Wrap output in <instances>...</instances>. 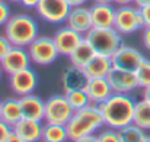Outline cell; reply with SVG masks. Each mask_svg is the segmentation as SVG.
<instances>
[{"label":"cell","instance_id":"8d00e7d4","mask_svg":"<svg viewBox=\"0 0 150 142\" xmlns=\"http://www.w3.org/2000/svg\"><path fill=\"white\" fill-rule=\"evenodd\" d=\"M88 0H67V3L70 4V7H76V6H85Z\"/></svg>","mask_w":150,"mask_h":142},{"label":"cell","instance_id":"e575fe53","mask_svg":"<svg viewBox=\"0 0 150 142\" xmlns=\"http://www.w3.org/2000/svg\"><path fill=\"white\" fill-rule=\"evenodd\" d=\"M4 142H25V141H23V139H22V138H21V136H19V135H18V134H16L13 129H12V132L9 134L7 139H6Z\"/></svg>","mask_w":150,"mask_h":142},{"label":"cell","instance_id":"4dcf8cb0","mask_svg":"<svg viewBox=\"0 0 150 142\" xmlns=\"http://www.w3.org/2000/svg\"><path fill=\"white\" fill-rule=\"evenodd\" d=\"M10 132H12V126H9L6 122H3V120L0 119V142L6 141Z\"/></svg>","mask_w":150,"mask_h":142},{"label":"cell","instance_id":"836d02e7","mask_svg":"<svg viewBox=\"0 0 150 142\" xmlns=\"http://www.w3.org/2000/svg\"><path fill=\"white\" fill-rule=\"evenodd\" d=\"M40 0H21V4L26 9H35L38 6Z\"/></svg>","mask_w":150,"mask_h":142},{"label":"cell","instance_id":"4316f807","mask_svg":"<svg viewBox=\"0 0 150 142\" xmlns=\"http://www.w3.org/2000/svg\"><path fill=\"white\" fill-rule=\"evenodd\" d=\"M136 76L139 80V86L142 89L149 87L150 86V59L143 58V61L140 62V65L136 70Z\"/></svg>","mask_w":150,"mask_h":142},{"label":"cell","instance_id":"60d3db41","mask_svg":"<svg viewBox=\"0 0 150 142\" xmlns=\"http://www.w3.org/2000/svg\"><path fill=\"white\" fill-rule=\"evenodd\" d=\"M95 3H112V0H93Z\"/></svg>","mask_w":150,"mask_h":142},{"label":"cell","instance_id":"74e56055","mask_svg":"<svg viewBox=\"0 0 150 142\" xmlns=\"http://www.w3.org/2000/svg\"><path fill=\"white\" fill-rule=\"evenodd\" d=\"M112 3L118 6H125V4H134V0H112Z\"/></svg>","mask_w":150,"mask_h":142},{"label":"cell","instance_id":"484cf974","mask_svg":"<svg viewBox=\"0 0 150 142\" xmlns=\"http://www.w3.org/2000/svg\"><path fill=\"white\" fill-rule=\"evenodd\" d=\"M66 99H67V101L70 103V106L73 107L74 112L91 104V99H89V96H88V93L85 90H71V92H67L66 93Z\"/></svg>","mask_w":150,"mask_h":142},{"label":"cell","instance_id":"d6986e66","mask_svg":"<svg viewBox=\"0 0 150 142\" xmlns=\"http://www.w3.org/2000/svg\"><path fill=\"white\" fill-rule=\"evenodd\" d=\"M42 128H44L42 122L22 118L12 129L25 142H38V141H41Z\"/></svg>","mask_w":150,"mask_h":142},{"label":"cell","instance_id":"3957f363","mask_svg":"<svg viewBox=\"0 0 150 142\" xmlns=\"http://www.w3.org/2000/svg\"><path fill=\"white\" fill-rule=\"evenodd\" d=\"M4 35L12 42V45L28 48L31 42H34L40 36L38 23L29 15L25 13L13 15L4 25Z\"/></svg>","mask_w":150,"mask_h":142},{"label":"cell","instance_id":"ee69618b","mask_svg":"<svg viewBox=\"0 0 150 142\" xmlns=\"http://www.w3.org/2000/svg\"><path fill=\"white\" fill-rule=\"evenodd\" d=\"M7 1H13V3H21V0H7Z\"/></svg>","mask_w":150,"mask_h":142},{"label":"cell","instance_id":"1f68e13d","mask_svg":"<svg viewBox=\"0 0 150 142\" xmlns=\"http://www.w3.org/2000/svg\"><path fill=\"white\" fill-rule=\"evenodd\" d=\"M142 42L146 49L150 51V26H144L143 28V34H142Z\"/></svg>","mask_w":150,"mask_h":142},{"label":"cell","instance_id":"277c9868","mask_svg":"<svg viewBox=\"0 0 150 142\" xmlns=\"http://www.w3.org/2000/svg\"><path fill=\"white\" fill-rule=\"evenodd\" d=\"M121 36L122 35L114 28H92L85 35V39L91 44L95 54L111 58L114 52L122 45Z\"/></svg>","mask_w":150,"mask_h":142},{"label":"cell","instance_id":"8992f818","mask_svg":"<svg viewBox=\"0 0 150 142\" xmlns=\"http://www.w3.org/2000/svg\"><path fill=\"white\" fill-rule=\"evenodd\" d=\"M74 110L67 101L66 94H54L45 101L44 122L54 125H67Z\"/></svg>","mask_w":150,"mask_h":142},{"label":"cell","instance_id":"9a60e30c","mask_svg":"<svg viewBox=\"0 0 150 142\" xmlns=\"http://www.w3.org/2000/svg\"><path fill=\"white\" fill-rule=\"evenodd\" d=\"M88 81H89V77L86 71L76 65L67 67L61 74V87L66 93L71 90H85Z\"/></svg>","mask_w":150,"mask_h":142},{"label":"cell","instance_id":"8fae6325","mask_svg":"<svg viewBox=\"0 0 150 142\" xmlns=\"http://www.w3.org/2000/svg\"><path fill=\"white\" fill-rule=\"evenodd\" d=\"M37 86H38V76L31 67L21 70L15 74H10V87L18 97L34 93Z\"/></svg>","mask_w":150,"mask_h":142},{"label":"cell","instance_id":"ba28073f","mask_svg":"<svg viewBox=\"0 0 150 142\" xmlns=\"http://www.w3.org/2000/svg\"><path fill=\"white\" fill-rule=\"evenodd\" d=\"M35 9L42 20L57 25L66 22L71 7L67 0H40Z\"/></svg>","mask_w":150,"mask_h":142},{"label":"cell","instance_id":"7a4b0ae2","mask_svg":"<svg viewBox=\"0 0 150 142\" xmlns=\"http://www.w3.org/2000/svg\"><path fill=\"white\" fill-rule=\"evenodd\" d=\"M105 125L102 112L98 104L91 103L89 106L79 109L73 113L71 119L67 122L66 129L69 135V141H76L88 135H93L98 129Z\"/></svg>","mask_w":150,"mask_h":142},{"label":"cell","instance_id":"30bf717a","mask_svg":"<svg viewBox=\"0 0 150 142\" xmlns=\"http://www.w3.org/2000/svg\"><path fill=\"white\" fill-rule=\"evenodd\" d=\"M143 58L144 57L142 55V52L139 49L122 44L111 57V62H112V67H115V68L136 73V70L140 65V62L143 61Z\"/></svg>","mask_w":150,"mask_h":142},{"label":"cell","instance_id":"ab89813d","mask_svg":"<svg viewBox=\"0 0 150 142\" xmlns=\"http://www.w3.org/2000/svg\"><path fill=\"white\" fill-rule=\"evenodd\" d=\"M143 99H144L146 101H149L150 103V86L143 89Z\"/></svg>","mask_w":150,"mask_h":142},{"label":"cell","instance_id":"f6af8a7d","mask_svg":"<svg viewBox=\"0 0 150 142\" xmlns=\"http://www.w3.org/2000/svg\"><path fill=\"white\" fill-rule=\"evenodd\" d=\"M0 113H1V101H0Z\"/></svg>","mask_w":150,"mask_h":142},{"label":"cell","instance_id":"44dd1931","mask_svg":"<svg viewBox=\"0 0 150 142\" xmlns=\"http://www.w3.org/2000/svg\"><path fill=\"white\" fill-rule=\"evenodd\" d=\"M112 68V62L109 57L105 55H95L83 68L89 78H98V77H106L108 73Z\"/></svg>","mask_w":150,"mask_h":142},{"label":"cell","instance_id":"9c48e42d","mask_svg":"<svg viewBox=\"0 0 150 142\" xmlns=\"http://www.w3.org/2000/svg\"><path fill=\"white\" fill-rule=\"evenodd\" d=\"M106 80L109 81L114 93L130 94L136 89H140L139 80H137V76H136L134 71H127V70L112 67L111 71L106 76Z\"/></svg>","mask_w":150,"mask_h":142},{"label":"cell","instance_id":"e0dca14e","mask_svg":"<svg viewBox=\"0 0 150 142\" xmlns=\"http://www.w3.org/2000/svg\"><path fill=\"white\" fill-rule=\"evenodd\" d=\"M91 9L93 28H114L115 7L112 3H95Z\"/></svg>","mask_w":150,"mask_h":142},{"label":"cell","instance_id":"d4e9b609","mask_svg":"<svg viewBox=\"0 0 150 142\" xmlns=\"http://www.w3.org/2000/svg\"><path fill=\"white\" fill-rule=\"evenodd\" d=\"M118 135H120L121 142H143L144 138L147 136L144 134V129H142L136 123H130V125L120 128Z\"/></svg>","mask_w":150,"mask_h":142},{"label":"cell","instance_id":"ac0fdd59","mask_svg":"<svg viewBox=\"0 0 150 142\" xmlns=\"http://www.w3.org/2000/svg\"><path fill=\"white\" fill-rule=\"evenodd\" d=\"M85 92L88 93L89 99H91V103H93V104H99L102 101H105L114 93L109 81L106 80V77L89 78V81L85 87Z\"/></svg>","mask_w":150,"mask_h":142},{"label":"cell","instance_id":"ffe728a7","mask_svg":"<svg viewBox=\"0 0 150 142\" xmlns=\"http://www.w3.org/2000/svg\"><path fill=\"white\" fill-rule=\"evenodd\" d=\"M22 118H23V115H22V107H21L19 97H9V99L1 101L0 119L3 122H6L9 126L13 128Z\"/></svg>","mask_w":150,"mask_h":142},{"label":"cell","instance_id":"f35d334b","mask_svg":"<svg viewBox=\"0 0 150 142\" xmlns=\"http://www.w3.org/2000/svg\"><path fill=\"white\" fill-rule=\"evenodd\" d=\"M134 4L137 7H144V6L150 4V0H134Z\"/></svg>","mask_w":150,"mask_h":142},{"label":"cell","instance_id":"52a82bcc","mask_svg":"<svg viewBox=\"0 0 150 142\" xmlns=\"http://www.w3.org/2000/svg\"><path fill=\"white\" fill-rule=\"evenodd\" d=\"M28 52H29L31 61L41 67L52 64L60 55L58 49L55 47V42L51 36H38L34 42L29 44Z\"/></svg>","mask_w":150,"mask_h":142},{"label":"cell","instance_id":"2e32d148","mask_svg":"<svg viewBox=\"0 0 150 142\" xmlns=\"http://www.w3.org/2000/svg\"><path fill=\"white\" fill-rule=\"evenodd\" d=\"M21 107H22V115L25 119L31 120H38L44 122V113H45V101L35 96L34 93L19 97Z\"/></svg>","mask_w":150,"mask_h":142},{"label":"cell","instance_id":"5bb4252c","mask_svg":"<svg viewBox=\"0 0 150 142\" xmlns=\"http://www.w3.org/2000/svg\"><path fill=\"white\" fill-rule=\"evenodd\" d=\"M67 26H70L71 29L77 31L82 35H86L92 28V16H91V9L85 7V6H76L70 9V13L66 19Z\"/></svg>","mask_w":150,"mask_h":142},{"label":"cell","instance_id":"d6a6232c","mask_svg":"<svg viewBox=\"0 0 150 142\" xmlns=\"http://www.w3.org/2000/svg\"><path fill=\"white\" fill-rule=\"evenodd\" d=\"M140 12H142L143 19H144V26H150V4L140 7Z\"/></svg>","mask_w":150,"mask_h":142},{"label":"cell","instance_id":"bcb514c9","mask_svg":"<svg viewBox=\"0 0 150 142\" xmlns=\"http://www.w3.org/2000/svg\"><path fill=\"white\" fill-rule=\"evenodd\" d=\"M38 142H42V141H38Z\"/></svg>","mask_w":150,"mask_h":142},{"label":"cell","instance_id":"603a6c76","mask_svg":"<svg viewBox=\"0 0 150 142\" xmlns=\"http://www.w3.org/2000/svg\"><path fill=\"white\" fill-rule=\"evenodd\" d=\"M42 142H67L69 135L66 125H54V123H45L42 128Z\"/></svg>","mask_w":150,"mask_h":142},{"label":"cell","instance_id":"6da1fadb","mask_svg":"<svg viewBox=\"0 0 150 142\" xmlns=\"http://www.w3.org/2000/svg\"><path fill=\"white\" fill-rule=\"evenodd\" d=\"M134 104L136 101L130 97V94L112 93L109 99L99 103L98 107L102 112L105 125L118 131L120 128L133 123Z\"/></svg>","mask_w":150,"mask_h":142},{"label":"cell","instance_id":"f546056e","mask_svg":"<svg viewBox=\"0 0 150 142\" xmlns=\"http://www.w3.org/2000/svg\"><path fill=\"white\" fill-rule=\"evenodd\" d=\"M12 47H13V45H12V42L6 38V35H4V34L0 35V61L4 58V55L10 51Z\"/></svg>","mask_w":150,"mask_h":142},{"label":"cell","instance_id":"d590c367","mask_svg":"<svg viewBox=\"0 0 150 142\" xmlns=\"http://www.w3.org/2000/svg\"><path fill=\"white\" fill-rule=\"evenodd\" d=\"M73 142H98V138H96V135L93 134V135L83 136V138H80V139H76V141H73Z\"/></svg>","mask_w":150,"mask_h":142},{"label":"cell","instance_id":"cb8c5ba5","mask_svg":"<svg viewBox=\"0 0 150 142\" xmlns=\"http://www.w3.org/2000/svg\"><path fill=\"white\" fill-rule=\"evenodd\" d=\"M133 123H136L144 131L150 129V103L146 101L144 99L140 101H136L134 104Z\"/></svg>","mask_w":150,"mask_h":142},{"label":"cell","instance_id":"4fadbf2b","mask_svg":"<svg viewBox=\"0 0 150 142\" xmlns=\"http://www.w3.org/2000/svg\"><path fill=\"white\" fill-rule=\"evenodd\" d=\"M83 38H85V35L79 34L77 31L71 29L67 25L57 29L55 35L52 36V39L55 42V47L58 49V54L66 55V57H69L74 51V48L83 41Z\"/></svg>","mask_w":150,"mask_h":142},{"label":"cell","instance_id":"83f0119b","mask_svg":"<svg viewBox=\"0 0 150 142\" xmlns=\"http://www.w3.org/2000/svg\"><path fill=\"white\" fill-rule=\"evenodd\" d=\"M96 138H98V142H121L118 131L114 128H108V129L100 131L96 135Z\"/></svg>","mask_w":150,"mask_h":142},{"label":"cell","instance_id":"5b68a950","mask_svg":"<svg viewBox=\"0 0 150 142\" xmlns=\"http://www.w3.org/2000/svg\"><path fill=\"white\" fill-rule=\"evenodd\" d=\"M144 28V19L140 12V7L136 4L118 6L115 10L114 29L121 35H130Z\"/></svg>","mask_w":150,"mask_h":142},{"label":"cell","instance_id":"b9f144b4","mask_svg":"<svg viewBox=\"0 0 150 142\" xmlns=\"http://www.w3.org/2000/svg\"><path fill=\"white\" fill-rule=\"evenodd\" d=\"M3 73H4V71H3V68H1V64H0V78H1V76H3Z\"/></svg>","mask_w":150,"mask_h":142},{"label":"cell","instance_id":"7c38bea8","mask_svg":"<svg viewBox=\"0 0 150 142\" xmlns=\"http://www.w3.org/2000/svg\"><path fill=\"white\" fill-rule=\"evenodd\" d=\"M31 57L28 52V48L25 47H13L10 48V51L4 55V58L0 61L1 68L6 74H15L21 70H25L31 65Z\"/></svg>","mask_w":150,"mask_h":142},{"label":"cell","instance_id":"f1b7e54d","mask_svg":"<svg viewBox=\"0 0 150 142\" xmlns=\"http://www.w3.org/2000/svg\"><path fill=\"white\" fill-rule=\"evenodd\" d=\"M12 16L10 6L6 0H0V26H4Z\"/></svg>","mask_w":150,"mask_h":142},{"label":"cell","instance_id":"7402d4cb","mask_svg":"<svg viewBox=\"0 0 150 142\" xmlns=\"http://www.w3.org/2000/svg\"><path fill=\"white\" fill-rule=\"evenodd\" d=\"M95 55H96V54H95L93 48L91 47V44L83 38V41L74 48V51L69 55V59H70L71 65H76V67H79V68H85L86 64H88Z\"/></svg>","mask_w":150,"mask_h":142},{"label":"cell","instance_id":"7bdbcfd3","mask_svg":"<svg viewBox=\"0 0 150 142\" xmlns=\"http://www.w3.org/2000/svg\"><path fill=\"white\" fill-rule=\"evenodd\" d=\"M143 142H150V136H146V138H144V141Z\"/></svg>","mask_w":150,"mask_h":142}]
</instances>
